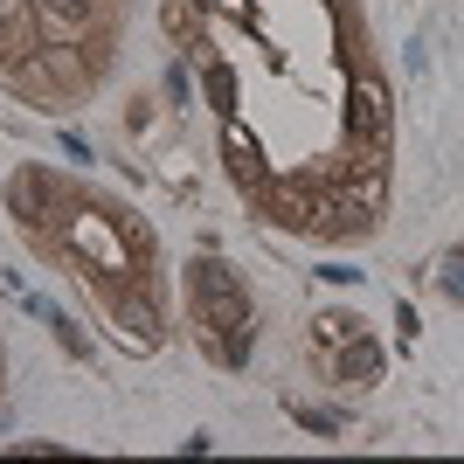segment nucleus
<instances>
[{"label": "nucleus", "mask_w": 464, "mask_h": 464, "mask_svg": "<svg viewBox=\"0 0 464 464\" xmlns=\"http://www.w3.org/2000/svg\"><path fill=\"white\" fill-rule=\"evenodd\" d=\"M188 298H194V319L208 333L215 361H222V368H243V361H250V298H243L236 271L215 264V256L188 264Z\"/></svg>", "instance_id": "obj_1"}, {"label": "nucleus", "mask_w": 464, "mask_h": 464, "mask_svg": "<svg viewBox=\"0 0 464 464\" xmlns=\"http://www.w3.org/2000/svg\"><path fill=\"white\" fill-rule=\"evenodd\" d=\"M388 118H395V104H388L382 77H361L353 97H347V132L361 139L368 153H382V146H388Z\"/></svg>", "instance_id": "obj_2"}, {"label": "nucleus", "mask_w": 464, "mask_h": 464, "mask_svg": "<svg viewBox=\"0 0 464 464\" xmlns=\"http://www.w3.org/2000/svg\"><path fill=\"white\" fill-rule=\"evenodd\" d=\"M70 243H77V256H91L97 271L111 277V271H125V250H118V236L97 222V215H77V229H70Z\"/></svg>", "instance_id": "obj_3"}, {"label": "nucleus", "mask_w": 464, "mask_h": 464, "mask_svg": "<svg viewBox=\"0 0 464 464\" xmlns=\"http://www.w3.org/2000/svg\"><path fill=\"white\" fill-rule=\"evenodd\" d=\"M333 374H340V382H347V388H368V382H382V347L353 333L347 347L333 353Z\"/></svg>", "instance_id": "obj_4"}, {"label": "nucleus", "mask_w": 464, "mask_h": 464, "mask_svg": "<svg viewBox=\"0 0 464 464\" xmlns=\"http://www.w3.org/2000/svg\"><path fill=\"white\" fill-rule=\"evenodd\" d=\"M222 153H229V180L236 188H264V153H256V139L250 132H222Z\"/></svg>", "instance_id": "obj_5"}, {"label": "nucleus", "mask_w": 464, "mask_h": 464, "mask_svg": "<svg viewBox=\"0 0 464 464\" xmlns=\"http://www.w3.org/2000/svg\"><path fill=\"white\" fill-rule=\"evenodd\" d=\"M118 333H125L132 347H153V340H160V312H153V298H146V291L118 298Z\"/></svg>", "instance_id": "obj_6"}, {"label": "nucleus", "mask_w": 464, "mask_h": 464, "mask_svg": "<svg viewBox=\"0 0 464 464\" xmlns=\"http://www.w3.org/2000/svg\"><path fill=\"white\" fill-rule=\"evenodd\" d=\"M35 35H42V42H77V35H83V7L35 0Z\"/></svg>", "instance_id": "obj_7"}, {"label": "nucleus", "mask_w": 464, "mask_h": 464, "mask_svg": "<svg viewBox=\"0 0 464 464\" xmlns=\"http://www.w3.org/2000/svg\"><path fill=\"white\" fill-rule=\"evenodd\" d=\"M7 194H14V208L28 215V222H49L42 208H56V180H42V174H14Z\"/></svg>", "instance_id": "obj_8"}, {"label": "nucleus", "mask_w": 464, "mask_h": 464, "mask_svg": "<svg viewBox=\"0 0 464 464\" xmlns=\"http://www.w3.org/2000/svg\"><path fill=\"white\" fill-rule=\"evenodd\" d=\"M353 333H361V326H353L347 312H319V319H312V340H319L326 353H340V347L353 340Z\"/></svg>", "instance_id": "obj_9"}, {"label": "nucleus", "mask_w": 464, "mask_h": 464, "mask_svg": "<svg viewBox=\"0 0 464 464\" xmlns=\"http://www.w3.org/2000/svg\"><path fill=\"white\" fill-rule=\"evenodd\" d=\"M382 194H388V160L368 153L361 160V208H382Z\"/></svg>", "instance_id": "obj_10"}, {"label": "nucleus", "mask_w": 464, "mask_h": 464, "mask_svg": "<svg viewBox=\"0 0 464 464\" xmlns=\"http://www.w3.org/2000/svg\"><path fill=\"white\" fill-rule=\"evenodd\" d=\"M28 42V0H0V49Z\"/></svg>", "instance_id": "obj_11"}, {"label": "nucleus", "mask_w": 464, "mask_h": 464, "mask_svg": "<svg viewBox=\"0 0 464 464\" xmlns=\"http://www.w3.org/2000/svg\"><path fill=\"white\" fill-rule=\"evenodd\" d=\"M160 21H167V35H201V14H194V7H188V0H167V14H160Z\"/></svg>", "instance_id": "obj_12"}, {"label": "nucleus", "mask_w": 464, "mask_h": 464, "mask_svg": "<svg viewBox=\"0 0 464 464\" xmlns=\"http://www.w3.org/2000/svg\"><path fill=\"white\" fill-rule=\"evenodd\" d=\"M208 97H215V104H229V97H236V77H229V70H222V63H215V70H208Z\"/></svg>", "instance_id": "obj_13"}, {"label": "nucleus", "mask_w": 464, "mask_h": 464, "mask_svg": "<svg viewBox=\"0 0 464 464\" xmlns=\"http://www.w3.org/2000/svg\"><path fill=\"white\" fill-rule=\"evenodd\" d=\"M444 291H450V298H464V271H450V277H444Z\"/></svg>", "instance_id": "obj_14"}, {"label": "nucleus", "mask_w": 464, "mask_h": 464, "mask_svg": "<svg viewBox=\"0 0 464 464\" xmlns=\"http://www.w3.org/2000/svg\"><path fill=\"white\" fill-rule=\"evenodd\" d=\"M63 7H83V14H91V0H63Z\"/></svg>", "instance_id": "obj_15"}, {"label": "nucleus", "mask_w": 464, "mask_h": 464, "mask_svg": "<svg viewBox=\"0 0 464 464\" xmlns=\"http://www.w3.org/2000/svg\"><path fill=\"white\" fill-rule=\"evenodd\" d=\"M333 7H340V0H333Z\"/></svg>", "instance_id": "obj_16"}]
</instances>
